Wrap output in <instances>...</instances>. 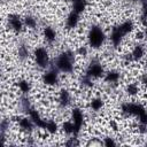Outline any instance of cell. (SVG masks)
Masks as SVG:
<instances>
[{
  "instance_id": "cell-31",
  "label": "cell",
  "mask_w": 147,
  "mask_h": 147,
  "mask_svg": "<svg viewBox=\"0 0 147 147\" xmlns=\"http://www.w3.org/2000/svg\"><path fill=\"white\" fill-rule=\"evenodd\" d=\"M129 2H139L140 3V0H127Z\"/></svg>"
},
{
  "instance_id": "cell-32",
  "label": "cell",
  "mask_w": 147,
  "mask_h": 147,
  "mask_svg": "<svg viewBox=\"0 0 147 147\" xmlns=\"http://www.w3.org/2000/svg\"><path fill=\"white\" fill-rule=\"evenodd\" d=\"M145 64H146V68H147V60H146V62H145Z\"/></svg>"
},
{
  "instance_id": "cell-14",
  "label": "cell",
  "mask_w": 147,
  "mask_h": 147,
  "mask_svg": "<svg viewBox=\"0 0 147 147\" xmlns=\"http://www.w3.org/2000/svg\"><path fill=\"white\" fill-rule=\"evenodd\" d=\"M145 53H146L145 46L142 44H136L130 54H131V57L133 61H140L145 56Z\"/></svg>"
},
{
  "instance_id": "cell-22",
  "label": "cell",
  "mask_w": 147,
  "mask_h": 147,
  "mask_svg": "<svg viewBox=\"0 0 147 147\" xmlns=\"http://www.w3.org/2000/svg\"><path fill=\"white\" fill-rule=\"evenodd\" d=\"M9 125H10V121L8 118H2V121L0 123V134H1V140L3 144L6 140V134L9 131Z\"/></svg>"
},
{
  "instance_id": "cell-7",
  "label": "cell",
  "mask_w": 147,
  "mask_h": 147,
  "mask_svg": "<svg viewBox=\"0 0 147 147\" xmlns=\"http://www.w3.org/2000/svg\"><path fill=\"white\" fill-rule=\"evenodd\" d=\"M41 79H42V83L45 85H47V86H55L60 82V71L54 65L48 67L45 70V72L42 74Z\"/></svg>"
},
{
  "instance_id": "cell-24",
  "label": "cell",
  "mask_w": 147,
  "mask_h": 147,
  "mask_svg": "<svg viewBox=\"0 0 147 147\" xmlns=\"http://www.w3.org/2000/svg\"><path fill=\"white\" fill-rule=\"evenodd\" d=\"M103 103L105 102H103V99L102 98H93L91 100V102H90V107H91V109L93 111H99V110L102 109Z\"/></svg>"
},
{
  "instance_id": "cell-13",
  "label": "cell",
  "mask_w": 147,
  "mask_h": 147,
  "mask_svg": "<svg viewBox=\"0 0 147 147\" xmlns=\"http://www.w3.org/2000/svg\"><path fill=\"white\" fill-rule=\"evenodd\" d=\"M78 23H79V14H77L76 11H72L71 10L68 14L67 18H65V26H67V29L74 30V29L77 28Z\"/></svg>"
},
{
  "instance_id": "cell-18",
  "label": "cell",
  "mask_w": 147,
  "mask_h": 147,
  "mask_svg": "<svg viewBox=\"0 0 147 147\" xmlns=\"http://www.w3.org/2000/svg\"><path fill=\"white\" fill-rule=\"evenodd\" d=\"M118 28H119L121 32H122L124 36H126V34H129V33H131V32L133 31V29H134V23H133L132 20H126V21L122 22L121 24H118Z\"/></svg>"
},
{
  "instance_id": "cell-27",
  "label": "cell",
  "mask_w": 147,
  "mask_h": 147,
  "mask_svg": "<svg viewBox=\"0 0 147 147\" xmlns=\"http://www.w3.org/2000/svg\"><path fill=\"white\" fill-rule=\"evenodd\" d=\"M102 145L110 147V146H116V145H117V142H116L115 138H113V137H106V138H103Z\"/></svg>"
},
{
  "instance_id": "cell-23",
  "label": "cell",
  "mask_w": 147,
  "mask_h": 147,
  "mask_svg": "<svg viewBox=\"0 0 147 147\" xmlns=\"http://www.w3.org/2000/svg\"><path fill=\"white\" fill-rule=\"evenodd\" d=\"M61 130L64 134L67 136H74V132H75V126H74V123L70 121H64L62 124H61Z\"/></svg>"
},
{
  "instance_id": "cell-21",
  "label": "cell",
  "mask_w": 147,
  "mask_h": 147,
  "mask_svg": "<svg viewBox=\"0 0 147 147\" xmlns=\"http://www.w3.org/2000/svg\"><path fill=\"white\" fill-rule=\"evenodd\" d=\"M23 22H24V26H26L30 30H34L38 26V20L32 15H26L23 18Z\"/></svg>"
},
{
  "instance_id": "cell-1",
  "label": "cell",
  "mask_w": 147,
  "mask_h": 147,
  "mask_svg": "<svg viewBox=\"0 0 147 147\" xmlns=\"http://www.w3.org/2000/svg\"><path fill=\"white\" fill-rule=\"evenodd\" d=\"M121 111L126 116L138 118V122L141 124L147 123V108L139 102L124 101L121 103Z\"/></svg>"
},
{
  "instance_id": "cell-30",
  "label": "cell",
  "mask_w": 147,
  "mask_h": 147,
  "mask_svg": "<svg viewBox=\"0 0 147 147\" xmlns=\"http://www.w3.org/2000/svg\"><path fill=\"white\" fill-rule=\"evenodd\" d=\"M144 37H145V39L147 40V26H146L145 30H144Z\"/></svg>"
},
{
  "instance_id": "cell-8",
  "label": "cell",
  "mask_w": 147,
  "mask_h": 147,
  "mask_svg": "<svg viewBox=\"0 0 147 147\" xmlns=\"http://www.w3.org/2000/svg\"><path fill=\"white\" fill-rule=\"evenodd\" d=\"M16 123H17L18 127L21 129V131H23L25 134H31L33 132L34 127H37L36 124L33 123V121L28 115H25V116H17L16 117Z\"/></svg>"
},
{
  "instance_id": "cell-33",
  "label": "cell",
  "mask_w": 147,
  "mask_h": 147,
  "mask_svg": "<svg viewBox=\"0 0 147 147\" xmlns=\"http://www.w3.org/2000/svg\"><path fill=\"white\" fill-rule=\"evenodd\" d=\"M146 129H147V123H146Z\"/></svg>"
},
{
  "instance_id": "cell-4",
  "label": "cell",
  "mask_w": 147,
  "mask_h": 147,
  "mask_svg": "<svg viewBox=\"0 0 147 147\" xmlns=\"http://www.w3.org/2000/svg\"><path fill=\"white\" fill-rule=\"evenodd\" d=\"M33 60L36 65L39 69L46 70L48 67H51V60H49V53L48 49L44 46H38L33 49Z\"/></svg>"
},
{
  "instance_id": "cell-5",
  "label": "cell",
  "mask_w": 147,
  "mask_h": 147,
  "mask_svg": "<svg viewBox=\"0 0 147 147\" xmlns=\"http://www.w3.org/2000/svg\"><path fill=\"white\" fill-rule=\"evenodd\" d=\"M105 74H106V70H105L102 63L98 59H92L90 61V63L87 64V67L85 69V72H84V75L88 76L92 79L101 78V77L105 76Z\"/></svg>"
},
{
  "instance_id": "cell-11",
  "label": "cell",
  "mask_w": 147,
  "mask_h": 147,
  "mask_svg": "<svg viewBox=\"0 0 147 147\" xmlns=\"http://www.w3.org/2000/svg\"><path fill=\"white\" fill-rule=\"evenodd\" d=\"M124 37H125V36L121 32V30H119L118 25L114 26V28L111 29L110 34H109L110 42H111V45H113L114 47H118V46L122 44V40H123V38H124Z\"/></svg>"
},
{
  "instance_id": "cell-28",
  "label": "cell",
  "mask_w": 147,
  "mask_h": 147,
  "mask_svg": "<svg viewBox=\"0 0 147 147\" xmlns=\"http://www.w3.org/2000/svg\"><path fill=\"white\" fill-rule=\"evenodd\" d=\"M87 53H88V51H87V47L86 46H80L78 48V51H77V54L79 56H83V57H85L87 55Z\"/></svg>"
},
{
  "instance_id": "cell-17",
  "label": "cell",
  "mask_w": 147,
  "mask_h": 147,
  "mask_svg": "<svg viewBox=\"0 0 147 147\" xmlns=\"http://www.w3.org/2000/svg\"><path fill=\"white\" fill-rule=\"evenodd\" d=\"M30 56V51L29 47L25 42H21L17 46V57L20 61H25L28 60V57Z\"/></svg>"
},
{
  "instance_id": "cell-6",
  "label": "cell",
  "mask_w": 147,
  "mask_h": 147,
  "mask_svg": "<svg viewBox=\"0 0 147 147\" xmlns=\"http://www.w3.org/2000/svg\"><path fill=\"white\" fill-rule=\"evenodd\" d=\"M84 121H85V116L83 110L79 107H74L71 109V122L74 123L75 126V132H74L75 137H79L84 125Z\"/></svg>"
},
{
  "instance_id": "cell-10",
  "label": "cell",
  "mask_w": 147,
  "mask_h": 147,
  "mask_svg": "<svg viewBox=\"0 0 147 147\" xmlns=\"http://www.w3.org/2000/svg\"><path fill=\"white\" fill-rule=\"evenodd\" d=\"M42 37H44V40H45L47 44L52 45L53 42L56 41L57 32H56V30H55L53 26L46 25V26H44V29H42Z\"/></svg>"
},
{
  "instance_id": "cell-20",
  "label": "cell",
  "mask_w": 147,
  "mask_h": 147,
  "mask_svg": "<svg viewBox=\"0 0 147 147\" xmlns=\"http://www.w3.org/2000/svg\"><path fill=\"white\" fill-rule=\"evenodd\" d=\"M44 130L49 134H55L59 131V124L54 119H46V125Z\"/></svg>"
},
{
  "instance_id": "cell-25",
  "label": "cell",
  "mask_w": 147,
  "mask_h": 147,
  "mask_svg": "<svg viewBox=\"0 0 147 147\" xmlns=\"http://www.w3.org/2000/svg\"><path fill=\"white\" fill-rule=\"evenodd\" d=\"M125 92L130 95V96H134L139 93V86L137 83H129L125 87Z\"/></svg>"
},
{
  "instance_id": "cell-15",
  "label": "cell",
  "mask_w": 147,
  "mask_h": 147,
  "mask_svg": "<svg viewBox=\"0 0 147 147\" xmlns=\"http://www.w3.org/2000/svg\"><path fill=\"white\" fill-rule=\"evenodd\" d=\"M88 6L87 0H71V10L77 14H83Z\"/></svg>"
},
{
  "instance_id": "cell-26",
  "label": "cell",
  "mask_w": 147,
  "mask_h": 147,
  "mask_svg": "<svg viewBox=\"0 0 147 147\" xmlns=\"http://www.w3.org/2000/svg\"><path fill=\"white\" fill-rule=\"evenodd\" d=\"M79 144H80L79 138L78 137H75V136H70V138H68V140L64 141V145L65 146H77Z\"/></svg>"
},
{
  "instance_id": "cell-16",
  "label": "cell",
  "mask_w": 147,
  "mask_h": 147,
  "mask_svg": "<svg viewBox=\"0 0 147 147\" xmlns=\"http://www.w3.org/2000/svg\"><path fill=\"white\" fill-rule=\"evenodd\" d=\"M119 78H121V74H119V71H117V70H109V71H106L105 76H103L105 82L108 83V84H116V83H118Z\"/></svg>"
},
{
  "instance_id": "cell-34",
  "label": "cell",
  "mask_w": 147,
  "mask_h": 147,
  "mask_svg": "<svg viewBox=\"0 0 147 147\" xmlns=\"http://www.w3.org/2000/svg\"><path fill=\"white\" fill-rule=\"evenodd\" d=\"M62 1H68V0H62Z\"/></svg>"
},
{
  "instance_id": "cell-9",
  "label": "cell",
  "mask_w": 147,
  "mask_h": 147,
  "mask_svg": "<svg viewBox=\"0 0 147 147\" xmlns=\"http://www.w3.org/2000/svg\"><path fill=\"white\" fill-rule=\"evenodd\" d=\"M7 22H8L9 29L11 31H14L16 33L22 32L23 26H24V22L20 17V15H17V14H9L8 15V18H7Z\"/></svg>"
},
{
  "instance_id": "cell-2",
  "label": "cell",
  "mask_w": 147,
  "mask_h": 147,
  "mask_svg": "<svg viewBox=\"0 0 147 147\" xmlns=\"http://www.w3.org/2000/svg\"><path fill=\"white\" fill-rule=\"evenodd\" d=\"M54 67L61 74H72L75 70V54L72 51L61 52L54 60Z\"/></svg>"
},
{
  "instance_id": "cell-3",
  "label": "cell",
  "mask_w": 147,
  "mask_h": 147,
  "mask_svg": "<svg viewBox=\"0 0 147 147\" xmlns=\"http://www.w3.org/2000/svg\"><path fill=\"white\" fill-rule=\"evenodd\" d=\"M106 40V34L103 29L100 25L93 24L91 25L88 32H87V42L88 46L93 49H99L102 47Z\"/></svg>"
},
{
  "instance_id": "cell-19",
  "label": "cell",
  "mask_w": 147,
  "mask_h": 147,
  "mask_svg": "<svg viewBox=\"0 0 147 147\" xmlns=\"http://www.w3.org/2000/svg\"><path fill=\"white\" fill-rule=\"evenodd\" d=\"M17 86L23 95H28L31 92V83L28 79H20L17 82Z\"/></svg>"
},
{
  "instance_id": "cell-29",
  "label": "cell",
  "mask_w": 147,
  "mask_h": 147,
  "mask_svg": "<svg viewBox=\"0 0 147 147\" xmlns=\"http://www.w3.org/2000/svg\"><path fill=\"white\" fill-rule=\"evenodd\" d=\"M140 80H141V83L147 87V74H144V75L140 77Z\"/></svg>"
},
{
  "instance_id": "cell-12",
  "label": "cell",
  "mask_w": 147,
  "mask_h": 147,
  "mask_svg": "<svg viewBox=\"0 0 147 147\" xmlns=\"http://www.w3.org/2000/svg\"><path fill=\"white\" fill-rule=\"evenodd\" d=\"M72 102V98H71V93L67 90V88H62L59 93V105L62 109H65L67 107H69Z\"/></svg>"
}]
</instances>
